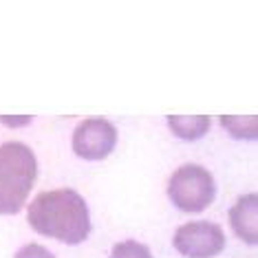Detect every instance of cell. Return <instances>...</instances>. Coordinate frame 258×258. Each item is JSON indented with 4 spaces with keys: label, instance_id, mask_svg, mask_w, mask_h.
<instances>
[{
    "label": "cell",
    "instance_id": "cell-8",
    "mask_svg": "<svg viewBox=\"0 0 258 258\" xmlns=\"http://www.w3.org/2000/svg\"><path fill=\"white\" fill-rule=\"evenodd\" d=\"M221 126L232 133L236 139H254L256 137V117H221Z\"/></svg>",
    "mask_w": 258,
    "mask_h": 258
},
{
    "label": "cell",
    "instance_id": "cell-4",
    "mask_svg": "<svg viewBox=\"0 0 258 258\" xmlns=\"http://www.w3.org/2000/svg\"><path fill=\"white\" fill-rule=\"evenodd\" d=\"M172 245L185 258H214L225 249V232L212 221H192L174 232Z\"/></svg>",
    "mask_w": 258,
    "mask_h": 258
},
{
    "label": "cell",
    "instance_id": "cell-6",
    "mask_svg": "<svg viewBox=\"0 0 258 258\" xmlns=\"http://www.w3.org/2000/svg\"><path fill=\"white\" fill-rule=\"evenodd\" d=\"M230 223L234 234L247 245L258 243V197L254 192L238 197L230 210Z\"/></svg>",
    "mask_w": 258,
    "mask_h": 258
},
{
    "label": "cell",
    "instance_id": "cell-7",
    "mask_svg": "<svg viewBox=\"0 0 258 258\" xmlns=\"http://www.w3.org/2000/svg\"><path fill=\"white\" fill-rule=\"evenodd\" d=\"M168 128L185 142H197L210 131L208 115H168Z\"/></svg>",
    "mask_w": 258,
    "mask_h": 258
},
{
    "label": "cell",
    "instance_id": "cell-9",
    "mask_svg": "<svg viewBox=\"0 0 258 258\" xmlns=\"http://www.w3.org/2000/svg\"><path fill=\"white\" fill-rule=\"evenodd\" d=\"M110 258H155L152 251L139 240H121L115 243V247L110 249Z\"/></svg>",
    "mask_w": 258,
    "mask_h": 258
},
{
    "label": "cell",
    "instance_id": "cell-2",
    "mask_svg": "<svg viewBox=\"0 0 258 258\" xmlns=\"http://www.w3.org/2000/svg\"><path fill=\"white\" fill-rule=\"evenodd\" d=\"M38 179V159L22 142L0 146V214L11 216L25 208Z\"/></svg>",
    "mask_w": 258,
    "mask_h": 258
},
{
    "label": "cell",
    "instance_id": "cell-5",
    "mask_svg": "<svg viewBox=\"0 0 258 258\" xmlns=\"http://www.w3.org/2000/svg\"><path fill=\"white\" fill-rule=\"evenodd\" d=\"M117 146V128L104 117H89L73 131V152L86 161H104Z\"/></svg>",
    "mask_w": 258,
    "mask_h": 258
},
{
    "label": "cell",
    "instance_id": "cell-10",
    "mask_svg": "<svg viewBox=\"0 0 258 258\" xmlns=\"http://www.w3.org/2000/svg\"><path fill=\"white\" fill-rule=\"evenodd\" d=\"M14 258H55L53 254H51L46 247H42V245H38V243H27V245H22V247L16 251V256Z\"/></svg>",
    "mask_w": 258,
    "mask_h": 258
},
{
    "label": "cell",
    "instance_id": "cell-1",
    "mask_svg": "<svg viewBox=\"0 0 258 258\" xmlns=\"http://www.w3.org/2000/svg\"><path fill=\"white\" fill-rule=\"evenodd\" d=\"M27 223L33 232L67 245H80L91 234V212L84 197L71 187L40 192L27 208Z\"/></svg>",
    "mask_w": 258,
    "mask_h": 258
},
{
    "label": "cell",
    "instance_id": "cell-3",
    "mask_svg": "<svg viewBox=\"0 0 258 258\" xmlns=\"http://www.w3.org/2000/svg\"><path fill=\"white\" fill-rule=\"evenodd\" d=\"M168 199L181 212H203L214 203L216 183L208 168L199 163H183L168 179Z\"/></svg>",
    "mask_w": 258,
    "mask_h": 258
}]
</instances>
